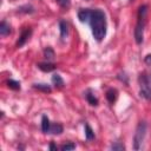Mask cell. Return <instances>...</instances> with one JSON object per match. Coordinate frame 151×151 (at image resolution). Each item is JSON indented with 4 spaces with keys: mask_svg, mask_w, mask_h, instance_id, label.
<instances>
[{
    "mask_svg": "<svg viewBox=\"0 0 151 151\" xmlns=\"http://www.w3.org/2000/svg\"><path fill=\"white\" fill-rule=\"evenodd\" d=\"M52 83L55 85V87H59V88L64 86V80L59 74H54L52 77Z\"/></svg>",
    "mask_w": 151,
    "mask_h": 151,
    "instance_id": "12",
    "label": "cell"
},
{
    "mask_svg": "<svg viewBox=\"0 0 151 151\" xmlns=\"http://www.w3.org/2000/svg\"><path fill=\"white\" fill-rule=\"evenodd\" d=\"M139 88H140V96L145 99H151V74L143 73L138 78Z\"/></svg>",
    "mask_w": 151,
    "mask_h": 151,
    "instance_id": "3",
    "label": "cell"
},
{
    "mask_svg": "<svg viewBox=\"0 0 151 151\" xmlns=\"http://www.w3.org/2000/svg\"><path fill=\"white\" fill-rule=\"evenodd\" d=\"M85 136L87 139H93L94 138V132L92 131V129L90 127V125H85Z\"/></svg>",
    "mask_w": 151,
    "mask_h": 151,
    "instance_id": "15",
    "label": "cell"
},
{
    "mask_svg": "<svg viewBox=\"0 0 151 151\" xmlns=\"http://www.w3.org/2000/svg\"><path fill=\"white\" fill-rule=\"evenodd\" d=\"M50 149H52V150H57V147H55L53 144H51V145H50Z\"/></svg>",
    "mask_w": 151,
    "mask_h": 151,
    "instance_id": "22",
    "label": "cell"
},
{
    "mask_svg": "<svg viewBox=\"0 0 151 151\" xmlns=\"http://www.w3.org/2000/svg\"><path fill=\"white\" fill-rule=\"evenodd\" d=\"M76 147V145L74 144H72V143H70V144H65V145H63L61 146V150H73Z\"/></svg>",
    "mask_w": 151,
    "mask_h": 151,
    "instance_id": "20",
    "label": "cell"
},
{
    "mask_svg": "<svg viewBox=\"0 0 151 151\" xmlns=\"http://www.w3.org/2000/svg\"><path fill=\"white\" fill-rule=\"evenodd\" d=\"M9 32H11L9 25H8L6 21H1V24H0V34H1L2 37H5V35L9 34Z\"/></svg>",
    "mask_w": 151,
    "mask_h": 151,
    "instance_id": "10",
    "label": "cell"
},
{
    "mask_svg": "<svg viewBox=\"0 0 151 151\" xmlns=\"http://www.w3.org/2000/svg\"><path fill=\"white\" fill-rule=\"evenodd\" d=\"M50 127H51L50 119L47 118V116H42V118H41V130H42V132L44 133H48Z\"/></svg>",
    "mask_w": 151,
    "mask_h": 151,
    "instance_id": "6",
    "label": "cell"
},
{
    "mask_svg": "<svg viewBox=\"0 0 151 151\" xmlns=\"http://www.w3.org/2000/svg\"><path fill=\"white\" fill-rule=\"evenodd\" d=\"M87 22L91 26L93 38L97 41H101L106 35V28H107L105 13L100 9H91Z\"/></svg>",
    "mask_w": 151,
    "mask_h": 151,
    "instance_id": "1",
    "label": "cell"
},
{
    "mask_svg": "<svg viewBox=\"0 0 151 151\" xmlns=\"http://www.w3.org/2000/svg\"><path fill=\"white\" fill-rule=\"evenodd\" d=\"M117 96H118V92H117L116 88H110V90L106 92V98H107V100H109L111 104H113V103L116 101Z\"/></svg>",
    "mask_w": 151,
    "mask_h": 151,
    "instance_id": "8",
    "label": "cell"
},
{
    "mask_svg": "<svg viewBox=\"0 0 151 151\" xmlns=\"http://www.w3.org/2000/svg\"><path fill=\"white\" fill-rule=\"evenodd\" d=\"M63 132V126L58 123L55 124H51V127H50V131L48 133H52V134H60Z\"/></svg>",
    "mask_w": 151,
    "mask_h": 151,
    "instance_id": "9",
    "label": "cell"
},
{
    "mask_svg": "<svg viewBox=\"0 0 151 151\" xmlns=\"http://www.w3.org/2000/svg\"><path fill=\"white\" fill-rule=\"evenodd\" d=\"M146 14H147V6L142 5L138 8V19H137V25L134 28V40L137 44H140L144 38V28L146 24Z\"/></svg>",
    "mask_w": 151,
    "mask_h": 151,
    "instance_id": "2",
    "label": "cell"
},
{
    "mask_svg": "<svg viewBox=\"0 0 151 151\" xmlns=\"http://www.w3.org/2000/svg\"><path fill=\"white\" fill-rule=\"evenodd\" d=\"M33 86H34V88L40 90V91H44V92H50L51 91V87L47 84H34Z\"/></svg>",
    "mask_w": 151,
    "mask_h": 151,
    "instance_id": "13",
    "label": "cell"
},
{
    "mask_svg": "<svg viewBox=\"0 0 151 151\" xmlns=\"http://www.w3.org/2000/svg\"><path fill=\"white\" fill-rule=\"evenodd\" d=\"M59 27H60V37H61V39H65L67 37V34H68V26H67L66 21L61 20L59 22Z\"/></svg>",
    "mask_w": 151,
    "mask_h": 151,
    "instance_id": "7",
    "label": "cell"
},
{
    "mask_svg": "<svg viewBox=\"0 0 151 151\" xmlns=\"http://www.w3.org/2000/svg\"><path fill=\"white\" fill-rule=\"evenodd\" d=\"M111 149H112V150H124L125 146H124L122 143H114V144L111 145Z\"/></svg>",
    "mask_w": 151,
    "mask_h": 151,
    "instance_id": "18",
    "label": "cell"
},
{
    "mask_svg": "<svg viewBox=\"0 0 151 151\" xmlns=\"http://www.w3.org/2000/svg\"><path fill=\"white\" fill-rule=\"evenodd\" d=\"M145 60H146V63H149V64H150V63H151V54L146 55V59H145Z\"/></svg>",
    "mask_w": 151,
    "mask_h": 151,
    "instance_id": "21",
    "label": "cell"
},
{
    "mask_svg": "<svg viewBox=\"0 0 151 151\" xmlns=\"http://www.w3.org/2000/svg\"><path fill=\"white\" fill-rule=\"evenodd\" d=\"M7 85H8V87H11L13 90H19L20 88V83L17 81V80H13V79H9L7 81Z\"/></svg>",
    "mask_w": 151,
    "mask_h": 151,
    "instance_id": "16",
    "label": "cell"
},
{
    "mask_svg": "<svg viewBox=\"0 0 151 151\" xmlns=\"http://www.w3.org/2000/svg\"><path fill=\"white\" fill-rule=\"evenodd\" d=\"M86 99L88 100V103L91 104V105H93V106H96L97 104H98V99L94 97V94H92L91 92H87L86 93Z\"/></svg>",
    "mask_w": 151,
    "mask_h": 151,
    "instance_id": "14",
    "label": "cell"
},
{
    "mask_svg": "<svg viewBox=\"0 0 151 151\" xmlns=\"http://www.w3.org/2000/svg\"><path fill=\"white\" fill-rule=\"evenodd\" d=\"M146 134V123L145 122H140L136 129L134 136H133V147L136 150H139L142 147V144L144 142Z\"/></svg>",
    "mask_w": 151,
    "mask_h": 151,
    "instance_id": "4",
    "label": "cell"
},
{
    "mask_svg": "<svg viewBox=\"0 0 151 151\" xmlns=\"http://www.w3.org/2000/svg\"><path fill=\"white\" fill-rule=\"evenodd\" d=\"M31 33H32L31 28H27V29H25V31L21 33V35H20V38H19V40H18V42H17V46H18V47L22 46V45H24V44L27 41V39L31 37Z\"/></svg>",
    "mask_w": 151,
    "mask_h": 151,
    "instance_id": "5",
    "label": "cell"
},
{
    "mask_svg": "<svg viewBox=\"0 0 151 151\" xmlns=\"http://www.w3.org/2000/svg\"><path fill=\"white\" fill-rule=\"evenodd\" d=\"M61 7H68L71 4V0H55Z\"/></svg>",
    "mask_w": 151,
    "mask_h": 151,
    "instance_id": "19",
    "label": "cell"
},
{
    "mask_svg": "<svg viewBox=\"0 0 151 151\" xmlns=\"http://www.w3.org/2000/svg\"><path fill=\"white\" fill-rule=\"evenodd\" d=\"M45 55H46V58H47V59H52V58L54 57V52L52 51V48L47 47V48L45 50Z\"/></svg>",
    "mask_w": 151,
    "mask_h": 151,
    "instance_id": "17",
    "label": "cell"
},
{
    "mask_svg": "<svg viewBox=\"0 0 151 151\" xmlns=\"http://www.w3.org/2000/svg\"><path fill=\"white\" fill-rule=\"evenodd\" d=\"M38 67L41 70V71H45V72H50V71H52V70H54V65L53 64H51V63H41V64H39L38 65Z\"/></svg>",
    "mask_w": 151,
    "mask_h": 151,
    "instance_id": "11",
    "label": "cell"
}]
</instances>
